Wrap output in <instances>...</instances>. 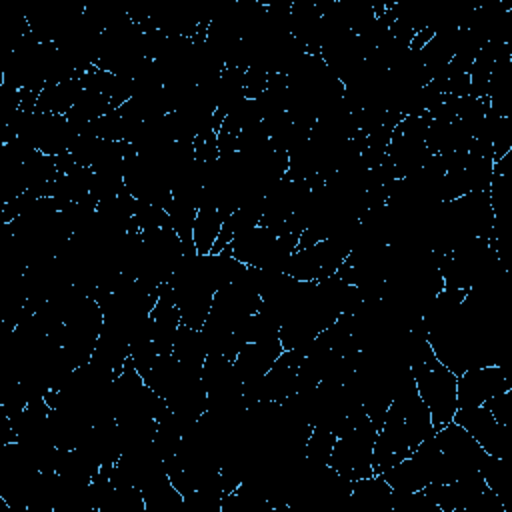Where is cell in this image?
<instances>
[{"label": "cell", "instance_id": "6da1fadb", "mask_svg": "<svg viewBox=\"0 0 512 512\" xmlns=\"http://www.w3.org/2000/svg\"><path fill=\"white\" fill-rule=\"evenodd\" d=\"M376 434L378 428L370 418L358 422L354 428L336 438L328 464L348 482L372 476V454Z\"/></svg>", "mask_w": 512, "mask_h": 512}, {"label": "cell", "instance_id": "7a4b0ae2", "mask_svg": "<svg viewBox=\"0 0 512 512\" xmlns=\"http://www.w3.org/2000/svg\"><path fill=\"white\" fill-rule=\"evenodd\" d=\"M490 456L510 460L512 458V428L500 424L486 406L458 408L454 418Z\"/></svg>", "mask_w": 512, "mask_h": 512}, {"label": "cell", "instance_id": "3957f363", "mask_svg": "<svg viewBox=\"0 0 512 512\" xmlns=\"http://www.w3.org/2000/svg\"><path fill=\"white\" fill-rule=\"evenodd\" d=\"M434 440L458 478L480 472L488 458V452H484V448L470 436V432L454 420L436 430Z\"/></svg>", "mask_w": 512, "mask_h": 512}, {"label": "cell", "instance_id": "277c9868", "mask_svg": "<svg viewBox=\"0 0 512 512\" xmlns=\"http://www.w3.org/2000/svg\"><path fill=\"white\" fill-rule=\"evenodd\" d=\"M512 388V382L508 380V372L500 364L480 366L464 370L456 376V400L458 408H470V406H482L492 396Z\"/></svg>", "mask_w": 512, "mask_h": 512}, {"label": "cell", "instance_id": "5b68a950", "mask_svg": "<svg viewBox=\"0 0 512 512\" xmlns=\"http://www.w3.org/2000/svg\"><path fill=\"white\" fill-rule=\"evenodd\" d=\"M150 320H152V340L158 356H170L182 320L168 284L160 286V294L150 312Z\"/></svg>", "mask_w": 512, "mask_h": 512}, {"label": "cell", "instance_id": "8992f818", "mask_svg": "<svg viewBox=\"0 0 512 512\" xmlns=\"http://www.w3.org/2000/svg\"><path fill=\"white\" fill-rule=\"evenodd\" d=\"M282 352H284V346H282L280 338L248 342L238 352V356L234 360V368L242 382L256 380V378H262L272 368V364L276 362V358Z\"/></svg>", "mask_w": 512, "mask_h": 512}, {"label": "cell", "instance_id": "52a82bcc", "mask_svg": "<svg viewBox=\"0 0 512 512\" xmlns=\"http://www.w3.org/2000/svg\"><path fill=\"white\" fill-rule=\"evenodd\" d=\"M82 76V74H80ZM76 76V78H70V80H64L60 84H52V86H46L40 96H38V102H36V112H42V114H60V116H66L74 104L78 102L82 90H84V84H82V78Z\"/></svg>", "mask_w": 512, "mask_h": 512}, {"label": "cell", "instance_id": "ba28073f", "mask_svg": "<svg viewBox=\"0 0 512 512\" xmlns=\"http://www.w3.org/2000/svg\"><path fill=\"white\" fill-rule=\"evenodd\" d=\"M388 486L392 490H404V492H416L422 490L424 486H428V478L424 474V468L420 466V462L410 454L404 460H400L398 464L386 468L380 474Z\"/></svg>", "mask_w": 512, "mask_h": 512}, {"label": "cell", "instance_id": "9c48e42d", "mask_svg": "<svg viewBox=\"0 0 512 512\" xmlns=\"http://www.w3.org/2000/svg\"><path fill=\"white\" fill-rule=\"evenodd\" d=\"M172 356H174L180 364H184V366L202 370L204 360H206V356H208L206 344H204V338H202V332H200V330H194V328H190V326L180 324L178 334H176V340H174Z\"/></svg>", "mask_w": 512, "mask_h": 512}, {"label": "cell", "instance_id": "30bf717a", "mask_svg": "<svg viewBox=\"0 0 512 512\" xmlns=\"http://www.w3.org/2000/svg\"><path fill=\"white\" fill-rule=\"evenodd\" d=\"M224 224V214H220L216 208H198L196 220H194V246L198 254H210L220 230Z\"/></svg>", "mask_w": 512, "mask_h": 512}, {"label": "cell", "instance_id": "8fae6325", "mask_svg": "<svg viewBox=\"0 0 512 512\" xmlns=\"http://www.w3.org/2000/svg\"><path fill=\"white\" fill-rule=\"evenodd\" d=\"M336 438L338 436L328 430L312 428V432L306 440V446H304V456L314 464H328Z\"/></svg>", "mask_w": 512, "mask_h": 512}]
</instances>
